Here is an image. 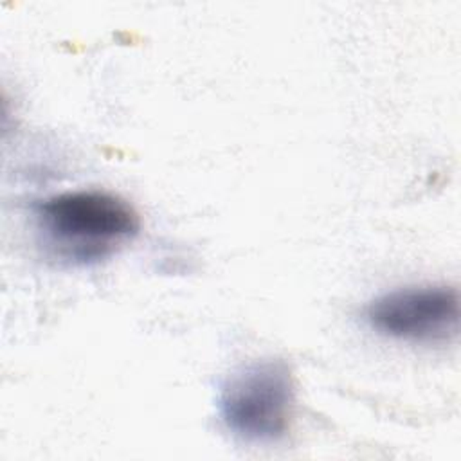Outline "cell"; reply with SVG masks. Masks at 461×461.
Wrapping results in <instances>:
<instances>
[{
    "label": "cell",
    "instance_id": "obj_1",
    "mask_svg": "<svg viewBox=\"0 0 461 461\" xmlns=\"http://www.w3.org/2000/svg\"><path fill=\"white\" fill-rule=\"evenodd\" d=\"M34 211L45 243L58 258L72 263L106 258L140 227L135 209L103 189L58 193L36 203Z\"/></svg>",
    "mask_w": 461,
    "mask_h": 461
},
{
    "label": "cell",
    "instance_id": "obj_2",
    "mask_svg": "<svg viewBox=\"0 0 461 461\" xmlns=\"http://www.w3.org/2000/svg\"><path fill=\"white\" fill-rule=\"evenodd\" d=\"M218 411L223 425L249 443H276L294 421L295 384L281 358L252 360L221 384Z\"/></svg>",
    "mask_w": 461,
    "mask_h": 461
},
{
    "label": "cell",
    "instance_id": "obj_3",
    "mask_svg": "<svg viewBox=\"0 0 461 461\" xmlns=\"http://www.w3.org/2000/svg\"><path fill=\"white\" fill-rule=\"evenodd\" d=\"M364 321L373 331L393 340L447 342L457 333L459 294L445 285L396 288L369 301Z\"/></svg>",
    "mask_w": 461,
    "mask_h": 461
}]
</instances>
